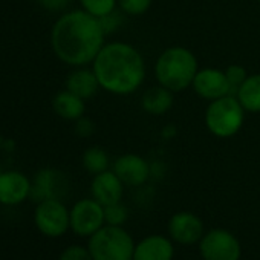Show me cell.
Segmentation results:
<instances>
[{
  "instance_id": "6da1fadb",
  "label": "cell",
  "mask_w": 260,
  "mask_h": 260,
  "mask_svg": "<svg viewBox=\"0 0 260 260\" xmlns=\"http://www.w3.org/2000/svg\"><path fill=\"white\" fill-rule=\"evenodd\" d=\"M106 34L100 19L84 10H68L51 28L54 55L71 68L90 66L106 45Z\"/></svg>"
},
{
  "instance_id": "7a4b0ae2",
  "label": "cell",
  "mask_w": 260,
  "mask_h": 260,
  "mask_svg": "<svg viewBox=\"0 0 260 260\" xmlns=\"http://www.w3.org/2000/svg\"><path fill=\"white\" fill-rule=\"evenodd\" d=\"M100 87L112 95L135 93L146 81L147 68L143 54L130 43H106L90 64Z\"/></svg>"
},
{
  "instance_id": "3957f363",
  "label": "cell",
  "mask_w": 260,
  "mask_h": 260,
  "mask_svg": "<svg viewBox=\"0 0 260 260\" xmlns=\"http://www.w3.org/2000/svg\"><path fill=\"white\" fill-rule=\"evenodd\" d=\"M199 71V63L193 51L184 46H172L159 54L155 61V78L158 84L173 93L191 87Z\"/></svg>"
},
{
  "instance_id": "277c9868",
  "label": "cell",
  "mask_w": 260,
  "mask_h": 260,
  "mask_svg": "<svg viewBox=\"0 0 260 260\" xmlns=\"http://www.w3.org/2000/svg\"><path fill=\"white\" fill-rule=\"evenodd\" d=\"M245 109L236 95H225L208 103L204 115L205 127L208 132L222 140H228L240 132L245 122Z\"/></svg>"
},
{
  "instance_id": "5b68a950",
  "label": "cell",
  "mask_w": 260,
  "mask_h": 260,
  "mask_svg": "<svg viewBox=\"0 0 260 260\" xmlns=\"http://www.w3.org/2000/svg\"><path fill=\"white\" fill-rule=\"evenodd\" d=\"M93 260H134L135 243L130 234L115 225H104L89 239Z\"/></svg>"
},
{
  "instance_id": "8992f818",
  "label": "cell",
  "mask_w": 260,
  "mask_h": 260,
  "mask_svg": "<svg viewBox=\"0 0 260 260\" xmlns=\"http://www.w3.org/2000/svg\"><path fill=\"white\" fill-rule=\"evenodd\" d=\"M34 223L48 237H60L71 228V214L61 199H46L36 205Z\"/></svg>"
},
{
  "instance_id": "52a82bcc",
  "label": "cell",
  "mask_w": 260,
  "mask_h": 260,
  "mask_svg": "<svg viewBox=\"0 0 260 260\" xmlns=\"http://www.w3.org/2000/svg\"><path fill=\"white\" fill-rule=\"evenodd\" d=\"M71 230L83 237H90L101 226H104V207L93 198L80 199L69 210Z\"/></svg>"
},
{
  "instance_id": "ba28073f",
  "label": "cell",
  "mask_w": 260,
  "mask_h": 260,
  "mask_svg": "<svg viewBox=\"0 0 260 260\" xmlns=\"http://www.w3.org/2000/svg\"><path fill=\"white\" fill-rule=\"evenodd\" d=\"M69 191V179L68 176L52 167L40 169L32 178V187L29 199L36 204L46 199H61Z\"/></svg>"
},
{
  "instance_id": "9c48e42d",
  "label": "cell",
  "mask_w": 260,
  "mask_h": 260,
  "mask_svg": "<svg viewBox=\"0 0 260 260\" xmlns=\"http://www.w3.org/2000/svg\"><path fill=\"white\" fill-rule=\"evenodd\" d=\"M201 254L205 260H239L240 243L228 231L216 228L201 239Z\"/></svg>"
},
{
  "instance_id": "30bf717a",
  "label": "cell",
  "mask_w": 260,
  "mask_h": 260,
  "mask_svg": "<svg viewBox=\"0 0 260 260\" xmlns=\"http://www.w3.org/2000/svg\"><path fill=\"white\" fill-rule=\"evenodd\" d=\"M32 179L20 170L0 172V205L16 207L29 199Z\"/></svg>"
},
{
  "instance_id": "8fae6325",
  "label": "cell",
  "mask_w": 260,
  "mask_h": 260,
  "mask_svg": "<svg viewBox=\"0 0 260 260\" xmlns=\"http://www.w3.org/2000/svg\"><path fill=\"white\" fill-rule=\"evenodd\" d=\"M193 90L208 103L225 95H231L233 89L226 80L225 71L217 68H202L198 71L193 84ZM234 95V93H233Z\"/></svg>"
},
{
  "instance_id": "7c38bea8",
  "label": "cell",
  "mask_w": 260,
  "mask_h": 260,
  "mask_svg": "<svg viewBox=\"0 0 260 260\" xmlns=\"http://www.w3.org/2000/svg\"><path fill=\"white\" fill-rule=\"evenodd\" d=\"M112 170L116 173L124 185L130 187H140L146 184L152 175V166L149 164V161L135 153H127L116 158Z\"/></svg>"
},
{
  "instance_id": "4fadbf2b",
  "label": "cell",
  "mask_w": 260,
  "mask_h": 260,
  "mask_svg": "<svg viewBox=\"0 0 260 260\" xmlns=\"http://www.w3.org/2000/svg\"><path fill=\"white\" fill-rule=\"evenodd\" d=\"M169 233L172 239L176 240L178 243L193 245L198 240H201L204 233V225L196 214L190 211H181L170 219Z\"/></svg>"
},
{
  "instance_id": "5bb4252c",
  "label": "cell",
  "mask_w": 260,
  "mask_h": 260,
  "mask_svg": "<svg viewBox=\"0 0 260 260\" xmlns=\"http://www.w3.org/2000/svg\"><path fill=\"white\" fill-rule=\"evenodd\" d=\"M122 191H124V184L113 170H106L103 173L95 175L90 184L92 198L96 202H100L103 207L121 202Z\"/></svg>"
},
{
  "instance_id": "9a60e30c",
  "label": "cell",
  "mask_w": 260,
  "mask_h": 260,
  "mask_svg": "<svg viewBox=\"0 0 260 260\" xmlns=\"http://www.w3.org/2000/svg\"><path fill=\"white\" fill-rule=\"evenodd\" d=\"M64 89L87 101L93 98L101 87L92 66H80V68H74L68 74L64 81Z\"/></svg>"
},
{
  "instance_id": "2e32d148",
  "label": "cell",
  "mask_w": 260,
  "mask_h": 260,
  "mask_svg": "<svg viewBox=\"0 0 260 260\" xmlns=\"http://www.w3.org/2000/svg\"><path fill=\"white\" fill-rule=\"evenodd\" d=\"M173 245L162 236H149L143 239L134 252V260H172Z\"/></svg>"
},
{
  "instance_id": "e0dca14e",
  "label": "cell",
  "mask_w": 260,
  "mask_h": 260,
  "mask_svg": "<svg viewBox=\"0 0 260 260\" xmlns=\"http://www.w3.org/2000/svg\"><path fill=\"white\" fill-rule=\"evenodd\" d=\"M173 92L169 90L167 87L158 84L150 87L149 90L144 92L143 98H141V107L144 112H147L149 115L153 116H161L166 115L172 107H173Z\"/></svg>"
},
{
  "instance_id": "ac0fdd59",
  "label": "cell",
  "mask_w": 260,
  "mask_h": 260,
  "mask_svg": "<svg viewBox=\"0 0 260 260\" xmlns=\"http://www.w3.org/2000/svg\"><path fill=\"white\" fill-rule=\"evenodd\" d=\"M52 109L60 118L75 122L78 118L84 116L86 101L64 89L52 98Z\"/></svg>"
},
{
  "instance_id": "d6986e66",
  "label": "cell",
  "mask_w": 260,
  "mask_h": 260,
  "mask_svg": "<svg viewBox=\"0 0 260 260\" xmlns=\"http://www.w3.org/2000/svg\"><path fill=\"white\" fill-rule=\"evenodd\" d=\"M234 95L246 113H260V74L248 75Z\"/></svg>"
},
{
  "instance_id": "ffe728a7",
  "label": "cell",
  "mask_w": 260,
  "mask_h": 260,
  "mask_svg": "<svg viewBox=\"0 0 260 260\" xmlns=\"http://www.w3.org/2000/svg\"><path fill=\"white\" fill-rule=\"evenodd\" d=\"M81 164L87 173L95 176L98 173L109 170L110 159H109V155L104 149L93 146V147H89L87 150H84V153L81 156Z\"/></svg>"
},
{
  "instance_id": "44dd1931",
  "label": "cell",
  "mask_w": 260,
  "mask_h": 260,
  "mask_svg": "<svg viewBox=\"0 0 260 260\" xmlns=\"http://www.w3.org/2000/svg\"><path fill=\"white\" fill-rule=\"evenodd\" d=\"M78 2L81 10L96 19H101L118 8V0H78Z\"/></svg>"
},
{
  "instance_id": "7402d4cb",
  "label": "cell",
  "mask_w": 260,
  "mask_h": 260,
  "mask_svg": "<svg viewBox=\"0 0 260 260\" xmlns=\"http://www.w3.org/2000/svg\"><path fill=\"white\" fill-rule=\"evenodd\" d=\"M153 0H118V10L128 17H137L146 14Z\"/></svg>"
},
{
  "instance_id": "603a6c76",
  "label": "cell",
  "mask_w": 260,
  "mask_h": 260,
  "mask_svg": "<svg viewBox=\"0 0 260 260\" xmlns=\"http://www.w3.org/2000/svg\"><path fill=\"white\" fill-rule=\"evenodd\" d=\"M127 214H128V211L121 202L104 207V220L107 225L121 226L127 220Z\"/></svg>"
},
{
  "instance_id": "cb8c5ba5",
  "label": "cell",
  "mask_w": 260,
  "mask_h": 260,
  "mask_svg": "<svg viewBox=\"0 0 260 260\" xmlns=\"http://www.w3.org/2000/svg\"><path fill=\"white\" fill-rule=\"evenodd\" d=\"M124 16H125V14L116 8V10H115V11H112L110 14H107V16L101 17V19H100V23H101V26H103L104 34H106V36H109V34L116 32V31L121 28L122 22H124Z\"/></svg>"
},
{
  "instance_id": "d4e9b609",
  "label": "cell",
  "mask_w": 260,
  "mask_h": 260,
  "mask_svg": "<svg viewBox=\"0 0 260 260\" xmlns=\"http://www.w3.org/2000/svg\"><path fill=\"white\" fill-rule=\"evenodd\" d=\"M225 75H226V80L233 89V93H236V90L240 87V84L246 80V77L249 74L246 72V69L242 64H230L225 69Z\"/></svg>"
},
{
  "instance_id": "484cf974",
  "label": "cell",
  "mask_w": 260,
  "mask_h": 260,
  "mask_svg": "<svg viewBox=\"0 0 260 260\" xmlns=\"http://www.w3.org/2000/svg\"><path fill=\"white\" fill-rule=\"evenodd\" d=\"M58 260H93L90 255L89 248H84L81 245H71L60 254Z\"/></svg>"
},
{
  "instance_id": "4316f807",
  "label": "cell",
  "mask_w": 260,
  "mask_h": 260,
  "mask_svg": "<svg viewBox=\"0 0 260 260\" xmlns=\"http://www.w3.org/2000/svg\"><path fill=\"white\" fill-rule=\"evenodd\" d=\"M37 5L52 14H63L71 7L72 0H36Z\"/></svg>"
},
{
  "instance_id": "83f0119b",
  "label": "cell",
  "mask_w": 260,
  "mask_h": 260,
  "mask_svg": "<svg viewBox=\"0 0 260 260\" xmlns=\"http://www.w3.org/2000/svg\"><path fill=\"white\" fill-rule=\"evenodd\" d=\"M74 130L80 138H89L95 132V122L87 116H81L75 121Z\"/></svg>"
},
{
  "instance_id": "f1b7e54d",
  "label": "cell",
  "mask_w": 260,
  "mask_h": 260,
  "mask_svg": "<svg viewBox=\"0 0 260 260\" xmlns=\"http://www.w3.org/2000/svg\"><path fill=\"white\" fill-rule=\"evenodd\" d=\"M0 149H2L5 153H13L16 150V141L10 137H7L2 143V146H0Z\"/></svg>"
},
{
  "instance_id": "f546056e",
  "label": "cell",
  "mask_w": 260,
  "mask_h": 260,
  "mask_svg": "<svg viewBox=\"0 0 260 260\" xmlns=\"http://www.w3.org/2000/svg\"><path fill=\"white\" fill-rule=\"evenodd\" d=\"M175 135H176V127H175V125H167V127L162 128V137H164L166 140H170V138H173Z\"/></svg>"
},
{
  "instance_id": "4dcf8cb0",
  "label": "cell",
  "mask_w": 260,
  "mask_h": 260,
  "mask_svg": "<svg viewBox=\"0 0 260 260\" xmlns=\"http://www.w3.org/2000/svg\"><path fill=\"white\" fill-rule=\"evenodd\" d=\"M7 137H4L2 134H0V146H2V143H4V140H5Z\"/></svg>"
},
{
  "instance_id": "1f68e13d",
  "label": "cell",
  "mask_w": 260,
  "mask_h": 260,
  "mask_svg": "<svg viewBox=\"0 0 260 260\" xmlns=\"http://www.w3.org/2000/svg\"><path fill=\"white\" fill-rule=\"evenodd\" d=\"M258 5H260V0H258Z\"/></svg>"
}]
</instances>
